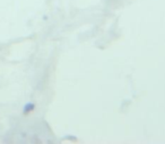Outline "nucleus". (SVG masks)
<instances>
[{
    "instance_id": "obj_1",
    "label": "nucleus",
    "mask_w": 165,
    "mask_h": 144,
    "mask_svg": "<svg viewBox=\"0 0 165 144\" xmlns=\"http://www.w3.org/2000/svg\"><path fill=\"white\" fill-rule=\"evenodd\" d=\"M35 109V104H33V103H27V104H25L24 107H23V114H28V113H31V112H33Z\"/></svg>"
}]
</instances>
